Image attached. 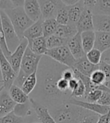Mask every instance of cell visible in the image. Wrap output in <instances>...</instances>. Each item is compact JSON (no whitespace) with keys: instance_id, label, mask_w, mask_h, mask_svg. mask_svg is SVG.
<instances>
[{"instance_id":"33","label":"cell","mask_w":110,"mask_h":123,"mask_svg":"<svg viewBox=\"0 0 110 123\" xmlns=\"http://www.w3.org/2000/svg\"><path fill=\"white\" fill-rule=\"evenodd\" d=\"M103 92L104 91H103L101 89L92 90L87 95H85L82 99V101H87L89 103H97V101H98L100 100V98H101Z\"/></svg>"},{"instance_id":"28","label":"cell","mask_w":110,"mask_h":123,"mask_svg":"<svg viewBox=\"0 0 110 123\" xmlns=\"http://www.w3.org/2000/svg\"><path fill=\"white\" fill-rule=\"evenodd\" d=\"M46 46L48 50L59 47L62 46H65L68 44V42L69 41V39L61 38V37L56 35H52L50 37H48V38H46Z\"/></svg>"},{"instance_id":"8","label":"cell","mask_w":110,"mask_h":123,"mask_svg":"<svg viewBox=\"0 0 110 123\" xmlns=\"http://www.w3.org/2000/svg\"><path fill=\"white\" fill-rule=\"evenodd\" d=\"M38 1L41 5L43 20L56 18L58 11L66 6L62 0H38Z\"/></svg>"},{"instance_id":"43","label":"cell","mask_w":110,"mask_h":123,"mask_svg":"<svg viewBox=\"0 0 110 123\" xmlns=\"http://www.w3.org/2000/svg\"><path fill=\"white\" fill-rule=\"evenodd\" d=\"M82 1L85 5V7L91 10L95 7V5L97 2V0H82Z\"/></svg>"},{"instance_id":"16","label":"cell","mask_w":110,"mask_h":123,"mask_svg":"<svg viewBox=\"0 0 110 123\" xmlns=\"http://www.w3.org/2000/svg\"><path fill=\"white\" fill-rule=\"evenodd\" d=\"M76 70H77L79 73L82 74L90 77L95 70L98 69V65H95L91 63L88 60L86 56H84L83 58L79 59L76 61V63L73 68Z\"/></svg>"},{"instance_id":"9","label":"cell","mask_w":110,"mask_h":123,"mask_svg":"<svg viewBox=\"0 0 110 123\" xmlns=\"http://www.w3.org/2000/svg\"><path fill=\"white\" fill-rule=\"evenodd\" d=\"M28 45H29L28 40L24 38L23 40H21L20 44L17 47V48L11 53V55L9 57H8V61L10 62L12 68H13L14 71L17 73V74H18V73H19L20 70L22 60L24 56V53L26 52V48L28 47Z\"/></svg>"},{"instance_id":"5","label":"cell","mask_w":110,"mask_h":123,"mask_svg":"<svg viewBox=\"0 0 110 123\" xmlns=\"http://www.w3.org/2000/svg\"><path fill=\"white\" fill-rule=\"evenodd\" d=\"M45 56H47L57 62L73 68L76 63V59L73 56L68 47L62 46L48 50Z\"/></svg>"},{"instance_id":"41","label":"cell","mask_w":110,"mask_h":123,"mask_svg":"<svg viewBox=\"0 0 110 123\" xmlns=\"http://www.w3.org/2000/svg\"><path fill=\"white\" fill-rule=\"evenodd\" d=\"M14 8L10 0H0V11Z\"/></svg>"},{"instance_id":"14","label":"cell","mask_w":110,"mask_h":123,"mask_svg":"<svg viewBox=\"0 0 110 123\" xmlns=\"http://www.w3.org/2000/svg\"><path fill=\"white\" fill-rule=\"evenodd\" d=\"M67 46L68 47L73 56L76 60L80 59L86 56V53H85L83 49L80 32H78L73 38L69 39Z\"/></svg>"},{"instance_id":"18","label":"cell","mask_w":110,"mask_h":123,"mask_svg":"<svg viewBox=\"0 0 110 123\" xmlns=\"http://www.w3.org/2000/svg\"><path fill=\"white\" fill-rule=\"evenodd\" d=\"M43 21H44V20L41 19L38 21L35 22L31 26L25 31V32L23 34V38H25L28 40V41H30L35 38L44 36Z\"/></svg>"},{"instance_id":"15","label":"cell","mask_w":110,"mask_h":123,"mask_svg":"<svg viewBox=\"0 0 110 123\" xmlns=\"http://www.w3.org/2000/svg\"><path fill=\"white\" fill-rule=\"evenodd\" d=\"M24 11L33 22L42 19L41 5L38 0H25L23 5Z\"/></svg>"},{"instance_id":"49","label":"cell","mask_w":110,"mask_h":123,"mask_svg":"<svg viewBox=\"0 0 110 123\" xmlns=\"http://www.w3.org/2000/svg\"><path fill=\"white\" fill-rule=\"evenodd\" d=\"M33 123H40V122H33Z\"/></svg>"},{"instance_id":"48","label":"cell","mask_w":110,"mask_h":123,"mask_svg":"<svg viewBox=\"0 0 110 123\" xmlns=\"http://www.w3.org/2000/svg\"><path fill=\"white\" fill-rule=\"evenodd\" d=\"M0 81L3 82L2 80V73H1V68H0Z\"/></svg>"},{"instance_id":"24","label":"cell","mask_w":110,"mask_h":123,"mask_svg":"<svg viewBox=\"0 0 110 123\" xmlns=\"http://www.w3.org/2000/svg\"><path fill=\"white\" fill-rule=\"evenodd\" d=\"M82 43L83 49L85 53H88L90 50L94 48L95 44V31L90 30L85 31L81 33Z\"/></svg>"},{"instance_id":"37","label":"cell","mask_w":110,"mask_h":123,"mask_svg":"<svg viewBox=\"0 0 110 123\" xmlns=\"http://www.w3.org/2000/svg\"><path fill=\"white\" fill-rule=\"evenodd\" d=\"M100 116V115L99 114L91 112L90 110H87L86 113L84 115L79 123H97Z\"/></svg>"},{"instance_id":"50","label":"cell","mask_w":110,"mask_h":123,"mask_svg":"<svg viewBox=\"0 0 110 123\" xmlns=\"http://www.w3.org/2000/svg\"><path fill=\"white\" fill-rule=\"evenodd\" d=\"M0 82H1V81H0Z\"/></svg>"},{"instance_id":"23","label":"cell","mask_w":110,"mask_h":123,"mask_svg":"<svg viewBox=\"0 0 110 123\" xmlns=\"http://www.w3.org/2000/svg\"><path fill=\"white\" fill-rule=\"evenodd\" d=\"M78 33L76 26L73 24H68V25H59L55 35L61 38L70 39L73 36Z\"/></svg>"},{"instance_id":"7","label":"cell","mask_w":110,"mask_h":123,"mask_svg":"<svg viewBox=\"0 0 110 123\" xmlns=\"http://www.w3.org/2000/svg\"><path fill=\"white\" fill-rule=\"evenodd\" d=\"M0 68H1L4 87L5 89L9 90L13 86L17 74L14 71L8 58L5 56L1 47H0Z\"/></svg>"},{"instance_id":"30","label":"cell","mask_w":110,"mask_h":123,"mask_svg":"<svg viewBox=\"0 0 110 123\" xmlns=\"http://www.w3.org/2000/svg\"><path fill=\"white\" fill-rule=\"evenodd\" d=\"M90 79L93 84H94L95 86H105L106 81V74L102 70L99 69V68L98 69L95 70L91 74Z\"/></svg>"},{"instance_id":"26","label":"cell","mask_w":110,"mask_h":123,"mask_svg":"<svg viewBox=\"0 0 110 123\" xmlns=\"http://www.w3.org/2000/svg\"><path fill=\"white\" fill-rule=\"evenodd\" d=\"M37 72H38V71L32 73V74L29 75L22 86L21 89L28 95L32 93V91L36 87L37 84H38V74H37Z\"/></svg>"},{"instance_id":"29","label":"cell","mask_w":110,"mask_h":123,"mask_svg":"<svg viewBox=\"0 0 110 123\" xmlns=\"http://www.w3.org/2000/svg\"><path fill=\"white\" fill-rule=\"evenodd\" d=\"M31 106L30 101L25 104H17L13 112L20 117H26V116L32 114Z\"/></svg>"},{"instance_id":"25","label":"cell","mask_w":110,"mask_h":123,"mask_svg":"<svg viewBox=\"0 0 110 123\" xmlns=\"http://www.w3.org/2000/svg\"><path fill=\"white\" fill-rule=\"evenodd\" d=\"M59 24L56 21V18H49L43 21V32L44 37L48 38L52 35H55Z\"/></svg>"},{"instance_id":"35","label":"cell","mask_w":110,"mask_h":123,"mask_svg":"<svg viewBox=\"0 0 110 123\" xmlns=\"http://www.w3.org/2000/svg\"><path fill=\"white\" fill-rule=\"evenodd\" d=\"M85 91H86V89H85V86L83 82L79 78L78 86H77V87L75 89V90L73 92H72L71 98H76V99H79V98H82V99L85 96Z\"/></svg>"},{"instance_id":"17","label":"cell","mask_w":110,"mask_h":123,"mask_svg":"<svg viewBox=\"0 0 110 123\" xmlns=\"http://www.w3.org/2000/svg\"><path fill=\"white\" fill-rule=\"evenodd\" d=\"M93 22L95 32H104L110 33V16L94 14Z\"/></svg>"},{"instance_id":"34","label":"cell","mask_w":110,"mask_h":123,"mask_svg":"<svg viewBox=\"0 0 110 123\" xmlns=\"http://www.w3.org/2000/svg\"><path fill=\"white\" fill-rule=\"evenodd\" d=\"M0 47H1L2 50L3 51L5 56L6 57H9L11 55V52L9 50L8 47L7 43L5 41V37L3 32V28H2V19H1V14H0Z\"/></svg>"},{"instance_id":"2","label":"cell","mask_w":110,"mask_h":123,"mask_svg":"<svg viewBox=\"0 0 110 123\" xmlns=\"http://www.w3.org/2000/svg\"><path fill=\"white\" fill-rule=\"evenodd\" d=\"M87 110L67 101L50 107V113L56 123H79Z\"/></svg>"},{"instance_id":"45","label":"cell","mask_w":110,"mask_h":123,"mask_svg":"<svg viewBox=\"0 0 110 123\" xmlns=\"http://www.w3.org/2000/svg\"><path fill=\"white\" fill-rule=\"evenodd\" d=\"M11 3L13 4L14 7H23L24 2H25V0H10Z\"/></svg>"},{"instance_id":"3","label":"cell","mask_w":110,"mask_h":123,"mask_svg":"<svg viewBox=\"0 0 110 123\" xmlns=\"http://www.w3.org/2000/svg\"><path fill=\"white\" fill-rule=\"evenodd\" d=\"M9 17L10 20L16 30L20 40L23 39L25 31L35 23L28 17L23 7H16L4 11Z\"/></svg>"},{"instance_id":"22","label":"cell","mask_w":110,"mask_h":123,"mask_svg":"<svg viewBox=\"0 0 110 123\" xmlns=\"http://www.w3.org/2000/svg\"><path fill=\"white\" fill-rule=\"evenodd\" d=\"M8 92L10 96L16 104H25L30 101L29 95H26L20 87L17 86L15 85H13L9 89Z\"/></svg>"},{"instance_id":"39","label":"cell","mask_w":110,"mask_h":123,"mask_svg":"<svg viewBox=\"0 0 110 123\" xmlns=\"http://www.w3.org/2000/svg\"><path fill=\"white\" fill-rule=\"evenodd\" d=\"M97 104L100 105L110 106V91H104L100 100L97 101Z\"/></svg>"},{"instance_id":"4","label":"cell","mask_w":110,"mask_h":123,"mask_svg":"<svg viewBox=\"0 0 110 123\" xmlns=\"http://www.w3.org/2000/svg\"><path fill=\"white\" fill-rule=\"evenodd\" d=\"M0 14H1L2 24L6 43H7L9 50L11 53H13L17 48V47L20 45L21 40L18 37L13 24L5 12L4 11H1Z\"/></svg>"},{"instance_id":"40","label":"cell","mask_w":110,"mask_h":123,"mask_svg":"<svg viewBox=\"0 0 110 123\" xmlns=\"http://www.w3.org/2000/svg\"><path fill=\"white\" fill-rule=\"evenodd\" d=\"M62 77L63 79L66 80H68V81H70V80L74 78L75 74H74V71H73V68L67 67L62 73Z\"/></svg>"},{"instance_id":"6","label":"cell","mask_w":110,"mask_h":123,"mask_svg":"<svg viewBox=\"0 0 110 123\" xmlns=\"http://www.w3.org/2000/svg\"><path fill=\"white\" fill-rule=\"evenodd\" d=\"M43 56H44L35 53L28 45L22 60L20 71H22L27 76L32 74V73L38 71Z\"/></svg>"},{"instance_id":"42","label":"cell","mask_w":110,"mask_h":123,"mask_svg":"<svg viewBox=\"0 0 110 123\" xmlns=\"http://www.w3.org/2000/svg\"><path fill=\"white\" fill-rule=\"evenodd\" d=\"M78 83H79V78L76 77H75L74 78H73L72 80H70V81H68L69 89L71 92V93H72V92L74 91L75 89L77 87Z\"/></svg>"},{"instance_id":"10","label":"cell","mask_w":110,"mask_h":123,"mask_svg":"<svg viewBox=\"0 0 110 123\" xmlns=\"http://www.w3.org/2000/svg\"><path fill=\"white\" fill-rule=\"evenodd\" d=\"M68 102L72 104H74V105L81 107L85 110H90L91 112L96 113L99 115H106L109 113L110 111V106L100 105V104L97 103H89L82 100L76 99V98H71Z\"/></svg>"},{"instance_id":"31","label":"cell","mask_w":110,"mask_h":123,"mask_svg":"<svg viewBox=\"0 0 110 123\" xmlns=\"http://www.w3.org/2000/svg\"><path fill=\"white\" fill-rule=\"evenodd\" d=\"M103 53L96 48H93L88 53H86V57L88 60L93 65H97L102 62Z\"/></svg>"},{"instance_id":"38","label":"cell","mask_w":110,"mask_h":123,"mask_svg":"<svg viewBox=\"0 0 110 123\" xmlns=\"http://www.w3.org/2000/svg\"><path fill=\"white\" fill-rule=\"evenodd\" d=\"M99 69L102 70L106 77V81L105 83V86L110 89V65L105 62H101L98 65Z\"/></svg>"},{"instance_id":"32","label":"cell","mask_w":110,"mask_h":123,"mask_svg":"<svg viewBox=\"0 0 110 123\" xmlns=\"http://www.w3.org/2000/svg\"><path fill=\"white\" fill-rule=\"evenodd\" d=\"M56 20L59 25H68V24H69L70 20L68 6H64L58 11L56 17Z\"/></svg>"},{"instance_id":"46","label":"cell","mask_w":110,"mask_h":123,"mask_svg":"<svg viewBox=\"0 0 110 123\" xmlns=\"http://www.w3.org/2000/svg\"><path fill=\"white\" fill-rule=\"evenodd\" d=\"M62 1L66 6H70V5L78 3L79 2H80L81 0H62Z\"/></svg>"},{"instance_id":"51","label":"cell","mask_w":110,"mask_h":123,"mask_svg":"<svg viewBox=\"0 0 110 123\" xmlns=\"http://www.w3.org/2000/svg\"></svg>"},{"instance_id":"27","label":"cell","mask_w":110,"mask_h":123,"mask_svg":"<svg viewBox=\"0 0 110 123\" xmlns=\"http://www.w3.org/2000/svg\"><path fill=\"white\" fill-rule=\"evenodd\" d=\"M91 11L94 14L110 16V0H97L95 7Z\"/></svg>"},{"instance_id":"21","label":"cell","mask_w":110,"mask_h":123,"mask_svg":"<svg viewBox=\"0 0 110 123\" xmlns=\"http://www.w3.org/2000/svg\"><path fill=\"white\" fill-rule=\"evenodd\" d=\"M29 47L36 54L40 56H45L48 48L46 46V39L45 37L42 36L29 41Z\"/></svg>"},{"instance_id":"19","label":"cell","mask_w":110,"mask_h":123,"mask_svg":"<svg viewBox=\"0 0 110 123\" xmlns=\"http://www.w3.org/2000/svg\"><path fill=\"white\" fill-rule=\"evenodd\" d=\"M94 48L104 53L110 49V33L104 32H95Z\"/></svg>"},{"instance_id":"12","label":"cell","mask_w":110,"mask_h":123,"mask_svg":"<svg viewBox=\"0 0 110 123\" xmlns=\"http://www.w3.org/2000/svg\"><path fill=\"white\" fill-rule=\"evenodd\" d=\"M93 16L94 14L91 9L85 8L79 20L76 24L78 32L82 33L83 32H85V31L94 30Z\"/></svg>"},{"instance_id":"47","label":"cell","mask_w":110,"mask_h":123,"mask_svg":"<svg viewBox=\"0 0 110 123\" xmlns=\"http://www.w3.org/2000/svg\"><path fill=\"white\" fill-rule=\"evenodd\" d=\"M4 89H5V87H4L3 82H0V92H2Z\"/></svg>"},{"instance_id":"1","label":"cell","mask_w":110,"mask_h":123,"mask_svg":"<svg viewBox=\"0 0 110 123\" xmlns=\"http://www.w3.org/2000/svg\"><path fill=\"white\" fill-rule=\"evenodd\" d=\"M41 61L40 71V89L44 99L50 107L58 106L59 104L68 101L71 97L61 92L57 83L62 77V73L67 66L52 60L47 56L42 58Z\"/></svg>"},{"instance_id":"13","label":"cell","mask_w":110,"mask_h":123,"mask_svg":"<svg viewBox=\"0 0 110 123\" xmlns=\"http://www.w3.org/2000/svg\"><path fill=\"white\" fill-rule=\"evenodd\" d=\"M16 104L10 96L8 90L4 89L0 92V118L13 112Z\"/></svg>"},{"instance_id":"36","label":"cell","mask_w":110,"mask_h":123,"mask_svg":"<svg viewBox=\"0 0 110 123\" xmlns=\"http://www.w3.org/2000/svg\"><path fill=\"white\" fill-rule=\"evenodd\" d=\"M0 123H24L23 118L17 116L14 112L0 118Z\"/></svg>"},{"instance_id":"44","label":"cell","mask_w":110,"mask_h":123,"mask_svg":"<svg viewBox=\"0 0 110 123\" xmlns=\"http://www.w3.org/2000/svg\"><path fill=\"white\" fill-rule=\"evenodd\" d=\"M102 61L110 65V49L106 52L103 53L102 55Z\"/></svg>"},{"instance_id":"20","label":"cell","mask_w":110,"mask_h":123,"mask_svg":"<svg viewBox=\"0 0 110 123\" xmlns=\"http://www.w3.org/2000/svg\"><path fill=\"white\" fill-rule=\"evenodd\" d=\"M85 5L83 2L82 0L78 3L73 5L70 6H68V14H69V23L76 25V23L80 18L82 12L85 9Z\"/></svg>"},{"instance_id":"11","label":"cell","mask_w":110,"mask_h":123,"mask_svg":"<svg viewBox=\"0 0 110 123\" xmlns=\"http://www.w3.org/2000/svg\"><path fill=\"white\" fill-rule=\"evenodd\" d=\"M30 103L41 123H56L47 107L37 101L34 98H30Z\"/></svg>"}]
</instances>
